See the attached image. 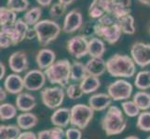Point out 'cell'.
Returning a JSON list of instances; mask_svg holds the SVG:
<instances>
[{
  "label": "cell",
  "instance_id": "6da1fadb",
  "mask_svg": "<svg viewBox=\"0 0 150 139\" xmlns=\"http://www.w3.org/2000/svg\"><path fill=\"white\" fill-rule=\"evenodd\" d=\"M136 63L127 55L115 54L106 60V71L116 78H132L136 73Z\"/></svg>",
  "mask_w": 150,
  "mask_h": 139
},
{
  "label": "cell",
  "instance_id": "7a4b0ae2",
  "mask_svg": "<svg viewBox=\"0 0 150 139\" xmlns=\"http://www.w3.org/2000/svg\"><path fill=\"white\" fill-rule=\"evenodd\" d=\"M94 26L95 35L103 38L109 45L116 44L121 36L122 31L120 25L116 22V19L108 13L98 19Z\"/></svg>",
  "mask_w": 150,
  "mask_h": 139
},
{
  "label": "cell",
  "instance_id": "3957f363",
  "mask_svg": "<svg viewBox=\"0 0 150 139\" xmlns=\"http://www.w3.org/2000/svg\"><path fill=\"white\" fill-rule=\"evenodd\" d=\"M101 126L108 136L120 135L127 127V121L117 106H110L101 121Z\"/></svg>",
  "mask_w": 150,
  "mask_h": 139
},
{
  "label": "cell",
  "instance_id": "277c9868",
  "mask_svg": "<svg viewBox=\"0 0 150 139\" xmlns=\"http://www.w3.org/2000/svg\"><path fill=\"white\" fill-rule=\"evenodd\" d=\"M71 66L68 59H61L44 70L47 80L52 85H59L62 87H66L71 80Z\"/></svg>",
  "mask_w": 150,
  "mask_h": 139
},
{
  "label": "cell",
  "instance_id": "5b68a950",
  "mask_svg": "<svg viewBox=\"0 0 150 139\" xmlns=\"http://www.w3.org/2000/svg\"><path fill=\"white\" fill-rule=\"evenodd\" d=\"M38 34V41L41 46H47L58 38L61 34L60 25L51 20H43L34 26Z\"/></svg>",
  "mask_w": 150,
  "mask_h": 139
},
{
  "label": "cell",
  "instance_id": "8992f818",
  "mask_svg": "<svg viewBox=\"0 0 150 139\" xmlns=\"http://www.w3.org/2000/svg\"><path fill=\"white\" fill-rule=\"evenodd\" d=\"M94 115V110L90 105L76 104L71 108L70 124L74 127L84 130L90 124Z\"/></svg>",
  "mask_w": 150,
  "mask_h": 139
},
{
  "label": "cell",
  "instance_id": "52a82bcc",
  "mask_svg": "<svg viewBox=\"0 0 150 139\" xmlns=\"http://www.w3.org/2000/svg\"><path fill=\"white\" fill-rule=\"evenodd\" d=\"M41 101L47 108L55 110L60 108L64 100V91L62 86L46 87L40 92Z\"/></svg>",
  "mask_w": 150,
  "mask_h": 139
},
{
  "label": "cell",
  "instance_id": "ba28073f",
  "mask_svg": "<svg viewBox=\"0 0 150 139\" xmlns=\"http://www.w3.org/2000/svg\"><path fill=\"white\" fill-rule=\"evenodd\" d=\"M132 85L126 80L120 79L107 86V94L114 101H122L130 98L132 94Z\"/></svg>",
  "mask_w": 150,
  "mask_h": 139
},
{
  "label": "cell",
  "instance_id": "9c48e42d",
  "mask_svg": "<svg viewBox=\"0 0 150 139\" xmlns=\"http://www.w3.org/2000/svg\"><path fill=\"white\" fill-rule=\"evenodd\" d=\"M67 51L75 59H79L89 55V41L84 35H75L67 42Z\"/></svg>",
  "mask_w": 150,
  "mask_h": 139
},
{
  "label": "cell",
  "instance_id": "30bf717a",
  "mask_svg": "<svg viewBox=\"0 0 150 139\" xmlns=\"http://www.w3.org/2000/svg\"><path fill=\"white\" fill-rule=\"evenodd\" d=\"M131 56L136 65L141 68L150 65V44L134 43L131 48Z\"/></svg>",
  "mask_w": 150,
  "mask_h": 139
},
{
  "label": "cell",
  "instance_id": "8fae6325",
  "mask_svg": "<svg viewBox=\"0 0 150 139\" xmlns=\"http://www.w3.org/2000/svg\"><path fill=\"white\" fill-rule=\"evenodd\" d=\"M46 80L47 77L42 70H31L23 77L24 88L28 91H38L45 85Z\"/></svg>",
  "mask_w": 150,
  "mask_h": 139
},
{
  "label": "cell",
  "instance_id": "7c38bea8",
  "mask_svg": "<svg viewBox=\"0 0 150 139\" xmlns=\"http://www.w3.org/2000/svg\"><path fill=\"white\" fill-rule=\"evenodd\" d=\"M83 25V16L77 9H73L66 14L64 20L63 32L65 34H72L81 29Z\"/></svg>",
  "mask_w": 150,
  "mask_h": 139
},
{
  "label": "cell",
  "instance_id": "4fadbf2b",
  "mask_svg": "<svg viewBox=\"0 0 150 139\" xmlns=\"http://www.w3.org/2000/svg\"><path fill=\"white\" fill-rule=\"evenodd\" d=\"M8 66L9 69L16 73H21L27 71L29 62L26 53L23 51H16L12 53L8 59Z\"/></svg>",
  "mask_w": 150,
  "mask_h": 139
},
{
  "label": "cell",
  "instance_id": "5bb4252c",
  "mask_svg": "<svg viewBox=\"0 0 150 139\" xmlns=\"http://www.w3.org/2000/svg\"><path fill=\"white\" fill-rule=\"evenodd\" d=\"M4 88L8 91V93L12 95H18L22 93L24 88L23 78H22L18 73H12L6 77L4 81Z\"/></svg>",
  "mask_w": 150,
  "mask_h": 139
},
{
  "label": "cell",
  "instance_id": "9a60e30c",
  "mask_svg": "<svg viewBox=\"0 0 150 139\" xmlns=\"http://www.w3.org/2000/svg\"><path fill=\"white\" fill-rule=\"evenodd\" d=\"M112 97L105 93L92 95L89 98V105L94 110V111H103L111 106Z\"/></svg>",
  "mask_w": 150,
  "mask_h": 139
},
{
  "label": "cell",
  "instance_id": "2e32d148",
  "mask_svg": "<svg viewBox=\"0 0 150 139\" xmlns=\"http://www.w3.org/2000/svg\"><path fill=\"white\" fill-rule=\"evenodd\" d=\"M50 122L54 126L65 128L71 122V109L58 108L50 116Z\"/></svg>",
  "mask_w": 150,
  "mask_h": 139
},
{
  "label": "cell",
  "instance_id": "e0dca14e",
  "mask_svg": "<svg viewBox=\"0 0 150 139\" xmlns=\"http://www.w3.org/2000/svg\"><path fill=\"white\" fill-rule=\"evenodd\" d=\"M56 55L53 50L50 48H42L38 51L35 57V62L40 70H46L55 62Z\"/></svg>",
  "mask_w": 150,
  "mask_h": 139
},
{
  "label": "cell",
  "instance_id": "ac0fdd59",
  "mask_svg": "<svg viewBox=\"0 0 150 139\" xmlns=\"http://www.w3.org/2000/svg\"><path fill=\"white\" fill-rule=\"evenodd\" d=\"M85 65L90 75L100 77L106 71V61L103 58H91Z\"/></svg>",
  "mask_w": 150,
  "mask_h": 139
},
{
  "label": "cell",
  "instance_id": "d6986e66",
  "mask_svg": "<svg viewBox=\"0 0 150 139\" xmlns=\"http://www.w3.org/2000/svg\"><path fill=\"white\" fill-rule=\"evenodd\" d=\"M37 106V100L35 96L29 93H20L16 97V107L22 112L31 111Z\"/></svg>",
  "mask_w": 150,
  "mask_h": 139
},
{
  "label": "cell",
  "instance_id": "ffe728a7",
  "mask_svg": "<svg viewBox=\"0 0 150 139\" xmlns=\"http://www.w3.org/2000/svg\"><path fill=\"white\" fill-rule=\"evenodd\" d=\"M38 123V119L34 113H31L30 111L21 113L17 116V125L22 130H30L37 126Z\"/></svg>",
  "mask_w": 150,
  "mask_h": 139
},
{
  "label": "cell",
  "instance_id": "44dd1931",
  "mask_svg": "<svg viewBox=\"0 0 150 139\" xmlns=\"http://www.w3.org/2000/svg\"><path fill=\"white\" fill-rule=\"evenodd\" d=\"M89 17L98 20L107 13V0H92L89 8Z\"/></svg>",
  "mask_w": 150,
  "mask_h": 139
},
{
  "label": "cell",
  "instance_id": "7402d4cb",
  "mask_svg": "<svg viewBox=\"0 0 150 139\" xmlns=\"http://www.w3.org/2000/svg\"><path fill=\"white\" fill-rule=\"evenodd\" d=\"M105 50V42L100 37H92L89 40V55L91 58H103Z\"/></svg>",
  "mask_w": 150,
  "mask_h": 139
},
{
  "label": "cell",
  "instance_id": "603a6c76",
  "mask_svg": "<svg viewBox=\"0 0 150 139\" xmlns=\"http://www.w3.org/2000/svg\"><path fill=\"white\" fill-rule=\"evenodd\" d=\"M80 86L84 94H91L100 88L101 81L99 77L88 74L85 78L80 82Z\"/></svg>",
  "mask_w": 150,
  "mask_h": 139
},
{
  "label": "cell",
  "instance_id": "cb8c5ba5",
  "mask_svg": "<svg viewBox=\"0 0 150 139\" xmlns=\"http://www.w3.org/2000/svg\"><path fill=\"white\" fill-rule=\"evenodd\" d=\"M116 22L120 25L123 34H134L135 33V25H134V18L132 15L127 14L122 17L116 19Z\"/></svg>",
  "mask_w": 150,
  "mask_h": 139
},
{
  "label": "cell",
  "instance_id": "d4e9b609",
  "mask_svg": "<svg viewBox=\"0 0 150 139\" xmlns=\"http://www.w3.org/2000/svg\"><path fill=\"white\" fill-rule=\"evenodd\" d=\"M17 20V12L13 11L8 7L0 8V25L1 27L14 25Z\"/></svg>",
  "mask_w": 150,
  "mask_h": 139
},
{
  "label": "cell",
  "instance_id": "484cf974",
  "mask_svg": "<svg viewBox=\"0 0 150 139\" xmlns=\"http://www.w3.org/2000/svg\"><path fill=\"white\" fill-rule=\"evenodd\" d=\"M88 75L86 65L75 61L71 66V80L74 82H81Z\"/></svg>",
  "mask_w": 150,
  "mask_h": 139
},
{
  "label": "cell",
  "instance_id": "4316f807",
  "mask_svg": "<svg viewBox=\"0 0 150 139\" xmlns=\"http://www.w3.org/2000/svg\"><path fill=\"white\" fill-rule=\"evenodd\" d=\"M65 136V132L63 128L59 126H55L54 128H50L48 130L40 131L38 133V139H63Z\"/></svg>",
  "mask_w": 150,
  "mask_h": 139
},
{
  "label": "cell",
  "instance_id": "83f0119b",
  "mask_svg": "<svg viewBox=\"0 0 150 139\" xmlns=\"http://www.w3.org/2000/svg\"><path fill=\"white\" fill-rule=\"evenodd\" d=\"M134 85L139 90H148L150 88V71H141L137 73Z\"/></svg>",
  "mask_w": 150,
  "mask_h": 139
},
{
  "label": "cell",
  "instance_id": "f1b7e54d",
  "mask_svg": "<svg viewBox=\"0 0 150 139\" xmlns=\"http://www.w3.org/2000/svg\"><path fill=\"white\" fill-rule=\"evenodd\" d=\"M21 135V128L17 125H1L0 126V138L1 139H17Z\"/></svg>",
  "mask_w": 150,
  "mask_h": 139
},
{
  "label": "cell",
  "instance_id": "f546056e",
  "mask_svg": "<svg viewBox=\"0 0 150 139\" xmlns=\"http://www.w3.org/2000/svg\"><path fill=\"white\" fill-rule=\"evenodd\" d=\"M41 15H42V9L39 7H34L25 12L23 19L29 26H35L39 22Z\"/></svg>",
  "mask_w": 150,
  "mask_h": 139
},
{
  "label": "cell",
  "instance_id": "4dcf8cb0",
  "mask_svg": "<svg viewBox=\"0 0 150 139\" xmlns=\"http://www.w3.org/2000/svg\"><path fill=\"white\" fill-rule=\"evenodd\" d=\"M132 100L136 103L141 110H147L150 109V94L146 91L141 90L137 92L133 96Z\"/></svg>",
  "mask_w": 150,
  "mask_h": 139
},
{
  "label": "cell",
  "instance_id": "1f68e13d",
  "mask_svg": "<svg viewBox=\"0 0 150 139\" xmlns=\"http://www.w3.org/2000/svg\"><path fill=\"white\" fill-rule=\"evenodd\" d=\"M17 107L10 103H3L0 105V119L1 121L11 120L17 115Z\"/></svg>",
  "mask_w": 150,
  "mask_h": 139
},
{
  "label": "cell",
  "instance_id": "d6a6232c",
  "mask_svg": "<svg viewBox=\"0 0 150 139\" xmlns=\"http://www.w3.org/2000/svg\"><path fill=\"white\" fill-rule=\"evenodd\" d=\"M14 29H15V33H16L18 44L23 42L24 39H26V34L29 30V25L24 22L23 19H18L16 20V22L14 23Z\"/></svg>",
  "mask_w": 150,
  "mask_h": 139
},
{
  "label": "cell",
  "instance_id": "836d02e7",
  "mask_svg": "<svg viewBox=\"0 0 150 139\" xmlns=\"http://www.w3.org/2000/svg\"><path fill=\"white\" fill-rule=\"evenodd\" d=\"M136 127L140 131L150 132V111L143 110L138 115Z\"/></svg>",
  "mask_w": 150,
  "mask_h": 139
},
{
  "label": "cell",
  "instance_id": "e575fe53",
  "mask_svg": "<svg viewBox=\"0 0 150 139\" xmlns=\"http://www.w3.org/2000/svg\"><path fill=\"white\" fill-rule=\"evenodd\" d=\"M121 108L123 110V112L131 118L136 117L140 114V108L137 106V104L133 100H126L121 103Z\"/></svg>",
  "mask_w": 150,
  "mask_h": 139
},
{
  "label": "cell",
  "instance_id": "d590c367",
  "mask_svg": "<svg viewBox=\"0 0 150 139\" xmlns=\"http://www.w3.org/2000/svg\"><path fill=\"white\" fill-rule=\"evenodd\" d=\"M7 7L17 13L23 12L28 9L29 1L28 0H8Z\"/></svg>",
  "mask_w": 150,
  "mask_h": 139
},
{
  "label": "cell",
  "instance_id": "8d00e7d4",
  "mask_svg": "<svg viewBox=\"0 0 150 139\" xmlns=\"http://www.w3.org/2000/svg\"><path fill=\"white\" fill-rule=\"evenodd\" d=\"M84 95V92L82 90L80 84H72L69 85L66 88V96L72 100L79 99Z\"/></svg>",
  "mask_w": 150,
  "mask_h": 139
},
{
  "label": "cell",
  "instance_id": "74e56055",
  "mask_svg": "<svg viewBox=\"0 0 150 139\" xmlns=\"http://www.w3.org/2000/svg\"><path fill=\"white\" fill-rule=\"evenodd\" d=\"M66 7L61 3H55L50 9V15L52 18H60L65 13Z\"/></svg>",
  "mask_w": 150,
  "mask_h": 139
},
{
  "label": "cell",
  "instance_id": "f35d334b",
  "mask_svg": "<svg viewBox=\"0 0 150 139\" xmlns=\"http://www.w3.org/2000/svg\"><path fill=\"white\" fill-rule=\"evenodd\" d=\"M10 45H14L12 37L8 33H5L1 31L0 32V46H1V48H8Z\"/></svg>",
  "mask_w": 150,
  "mask_h": 139
},
{
  "label": "cell",
  "instance_id": "ab89813d",
  "mask_svg": "<svg viewBox=\"0 0 150 139\" xmlns=\"http://www.w3.org/2000/svg\"><path fill=\"white\" fill-rule=\"evenodd\" d=\"M65 137L67 139H80L82 137V133L79 128H69L65 131Z\"/></svg>",
  "mask_w": 150,
  "mask_h": 139
},
{
  "label": "cell",
  "instance_id": "60d3db41",
  "mask_svg": "<svg viewBox=\"0 0 150 139\" xmlns=\"http://www.w3.org/2000/svg\"><path fill=\"white\" fill-rule=\"evenodd\" d=\"M95 24H92L90 22H87L83 27H81V33L82 35H84L85 37H91V35L95 34Z\"/></svg>",
  "mask_w": 150,
  "mask_h": 139
},
{
  "label": "cell",
  "instance_id": "b9f144b4",
  "mask_svg": "<svg viewBox=\"0 0 150 139\" xmlns=\"http://www.w3.org/2000/svg\"><path fill=\"white\" fill-rule=\"evenodd\" d=\"M25 138H29V139H35L38 138V135H35L34 132H30L26 130L23 133H21V135L19 136L18 139H25Z\"/></svg>",
  "mask_w": 150,
  "mask_h": 139
},
{
  "label": "cell",
  "instance_id": "7bdbcfd3",
  "mask_svg": "<svg viewBox=\"0 0 150 139\" xmlns=\"http://www.w3.org/2000/svg\"><path fill=\"white\" fill-rule=\"evenodd\" d=\"M37 37H38V34H37V32H35L34 26L32 28H29L27 34H26V39L27 40H33Z\"/></svg>",
  "mask_w": 150,
  "mask_h": 139
},
{
  "label": "cell",
  "instance_id": "ee69618b",
  "mask_svg": "<svg viewBox=\"0 0 150 139\" xmlns=\"http://www.w3.org/2000/svg\"><path fill=\"white\" fill-rule=\"evenodd\" d=\"M41 7H49L50 5L51 4V2H52V0H35Z\"/></svg>",
  "mask_w": 150,
  "mask_h": 139
},
{
  "label": "cell",
  "instance_id": "f6af8a7d",
  "mask_svg": "<svg viewBox=\"0 0 150 139\" xmlns=\"http://www.w3.org/2000/svg\"><path fill=\"white\" fill-rule=\"evenodd\" d=\"M5 74H6V66L3 62L0 63V80L4 79Z\"/></svg>",
  "mask_w": 150,
  "mask_h": 139
},
{
  "label": "cell",
  "instance_id": "bcb514c9",
  "mask_svg": "<svg viewBox=\"0 0 150 139\" xmlns=\"http://www.w3.org/2000/svg\"><path fill=\"white\" fill-rule=\"evenodd\" d=\"M7 90L5 88H2V87H0V101H4L6 100L7 98Z\"/></svg>",
  "mask_w": 150,
  "mask_h": 139
},
{
  "label": "cell",
  "instance_id": "7dc6e473",
  "mask_svg": "<svg viewBox=\"0 0 150 139\" xmlns=\"http://www.w3.org/2000/svg\"><path fill=\"white\" fill-rule=\"evenodd\" d=\"M58 1H59V3L63 4L64 6L68 7V6H70V5L75 1V0H58Z\"/></svg>",
  "mask_w": 150,
  "mask_h": 139
},
{
  "label": "cell",
  "instance_id": "c3c4849f",
  "mask_svg": "<svg viewBox=\"0 0 150 139\" xmlns=\"http://www.w3.org/2000/svg\"><path fill=\"white\" fill-rule=\"evenodd\" d=\"M138 1L143 5H146V6L150 7V0H138Z\"/></svg>",
  "mask_w": 150,
  "mask_h": 139
},
{
  "label": "cell",
  "instance_id": "681fc988",
  "mask_svg": "<svg viewBox=\"0 0 150 139\" xmlns=\"http://www.w3.org/2000/svg\"><path fill=\"white\" fill-rule=\"evenodd\" d=\"M139 137L138 136H127L126 137V139H138Z\"/></svg>",
  "mask_w": 150,
  "mask_h": 139
},
{
  "label": "cell",
  "instance_id": "f907efd6",
  "mask_svg": "<svg viewBox=\"0 0 150 139\" xmlns=\"http://www.w3.org/2000/svg\"><path fill=\"white\" fill-rule=\"evenodd\" d=\"M147 139H150V136H149L147 137Z\"/></svg>",
  "mask_w": 150,
  "mask_h": 139
},
{
  "label": "cell",
  "instance_id": "816d5d0a",
  "mask_svg": "<svg viewBox=\"0 0 150 139\" xmlns=\"http://www.w3.org/2000/svg\"><path fill=\"white\" fill-rule=\"evenodd\" d=\"M149 31H150V27H149Z\"/></svg>",
  "mask_w": 150,
  "mask_h": 139
}]
</instances>
